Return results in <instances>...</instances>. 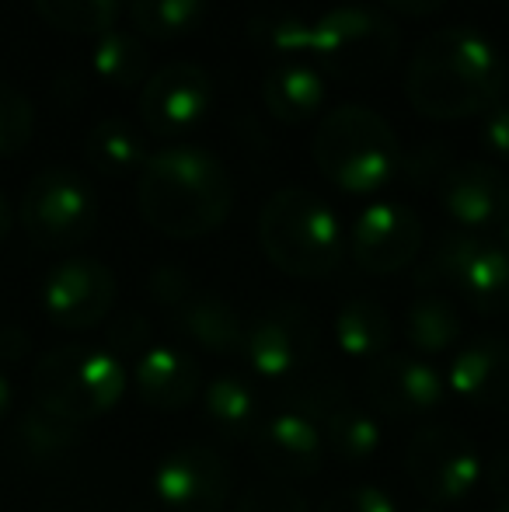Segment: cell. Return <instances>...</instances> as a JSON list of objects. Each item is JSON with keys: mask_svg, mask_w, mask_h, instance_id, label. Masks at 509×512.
Masks as SVG:
<instances>
[{"mask_svg": "<svg viewBox=\"0 0 509 512\" xmlns=\"http://www.w3.org/2000/svg\"><path fill=\"white\" fill-rule=\"evenodd\" d=\"M509 67L496 42L478 28H436L415 46L405 70V95L426 119L454 122L489 112L503 98Z\"/></svg>", "mask_w": 509, "mask_h": 512, "instance_id": "6da1fadb", "label": "cell"}, {"mask_svg": "<svg viewBox=\"0 0 509 512\" xmlns=\"http://www.w3.org/2000/svg\"><path fill=\"white\" fill-rule=\"evenodd\" d=\"M140 216L164 237L213 234L234 209V178L213 150L164 147L147 157L136 178Z\"/></svg>", "mask_w": 509, "mask_h": 512, "instance_id": "7a4b0ae2", "label": "cell"}, {"mask_svg": "<svg viewBox=\"0 0 509 512\" xmlns=\"http://www.w3.org/2000/svg\"><path fill=\"white\" fill-rule=\"evenodd\" d=\"M311 154L321 175L349 196H377L401 171L394 126L367 105L332 108L318 122Z\"/></svg>", "mask_w": 509, "mask_h": 512, "instance_id": "3957f363", "label": "cell"}, {"mask_svg": "<svg viewBox=\"0 0 509 512\" xmlns=\"http://www.w3.org/2000/svg\"><path fill=\"white\" fill-rule=\"evenodd\" d=\"M258 244L279 272L293 279H325L346 255V230L335 209L314 192L290 185L269 196L258 216Z\"/></svg>", "mask_w": 509, "mask_h": 512, "instance_id": "277c9868", "label": "cell"}, {"mask_svg": "<svg viewBox=\"0 0 509 512\" xmlns=\"http://www.w3.org/2000/svg\"><path fill=\"white\" fill-rule=\"evenodd\" d=\"M401 49L398 25L367 4H339L304 18V53L321 77L367 84L394 67Z\"/></svg>", "mask_w": 509, "mask_h": 512, "instance_id": "5b68a950", "label": "cell"}, {"mask_svg": "<svg viewBox=\"0 0 509 512\" xmlns=\"http://www.w3.org/2000/svg\"><path fill=\"white\" fill-rule=\"evenodd\" d=\"M35 405L74 425L95 422L126 394V366L105 345H60L32 373Z\"/></svg>", "mask_w": 509, "mask_h": 512, "instance_id": "8992f818", "label": "cell"}, {"mask_svg": "<svg viewBox=\"0 0 509 512\" xmlns=\"http://www.w3.org/2000/svg\"><path fill=\"white\" fill-rule=\"evenodd\" d=\"M18 220L35 248L42 251L77 248L98 227L95 189L74 168H46L21 192Z\"/></svg>", "mask_w": 509, "mask_h": 512, "instance_id": "52a82bcc", "label": "cell"}, {"mask_svg": "<svg viewBox=\"0 0 509 512\" xmlns=\"http://www.w3.org/2000/svg\"><path fill=\"white\" fill-rule=\"evenodd\" d=\"M457 286L461 297L482 314L509 310V251L468 230H454L436 241L429 262L422 265L419 283Z\"/></svg>", "mask_w": 509, "mask_h": 512, "instance_id": "ba28073f", "label": "cell"}, {"mask_svg": "<svg viewBox=\"0 0 509 512\" xmlns=\"http://www.w3.org/2000/svg\"><path fill=\"white\" fill-rule=\"evenodd\" d=\"M405 471L415 492L426 495L429 506H457L485 478V460L478 446L454 425H422L408 439Z\"/></svg>", "mask_w": 509, "mask_h": 512, "instance_id": "9c48e42d", "label": "cell"}, {"mask_svg": "<svg viewBox=\"0 0 509 512\" xmlns=\"http://www.w3.org/2000/svg\"><path fill=\"white\" fill-rule=\"evenodd\" d=\"M213 105V81L210 70L189 60L164 63L150 70L140 88V122L150 136L178 140V136L196 133L206 122Z\"/></svg>", "mask_w": 509, "mask_h": 512, "instance_id": "30bf717a", "label": "cell"}, {"mask_svg": "<svg viewBox=\"0 0 509 512\" xmlns=\"http://www.w3.org/2000/svg\"><path fill=\"white\" fill-rule=\"evenodd\" d=\"M241 352L262 377H293L318 356V324L300 304H269L245 324Z\"/></svg>", "mask_w": 509, "mask_h": 512, "instance_id": "8fae6325", "label": "cell"}, {"mask_svg": "<svg viewBox=\"0 0 509 512\" xmlns=\"http://www.w3.org/2000/svg\"><path fill=\"white\" fill-rule=\"evenodd\" d=\"M116 276L98 258H67L42 283V310L63 331L98 328L116 307Z\"/></svg>", "mask_w": 509, "mask_h": 512, "instance_id": "7c38bea8", "label": "cell"}, {"mask_svg": "<svg viewBox=\"0 0 509 512\" xmlns=\"http://www.w3.org/2000/svg\"><path fill=\"white\" fill-rule=\"evenodd\" d=\"M422 220L405 203H370L360 209V216L349 227V255L360 269L374 276H394L408 269L422 251Z\"/></svg>", "mask_w": 509, "mask_h": 512, "instance_id": "4fadbf2b", "label": "cell"}, {"mask_svg": "<svg viewBox=\"0 0 509 512\" xmlns=\"http://www.w3.org/2000/svg\"><path fill=\"white\" fill-rule=\"evenodd\" d=\"M227 495L231 467L210 446H178L154 471V499L171 512H220Z\"/></svg>", "mask_w": 509, "mask_h": 512, "instance_id": "5bb4252c", "label": "cell"}, {"mask_svg": "<svg viewBox=\"0 0 509 512\" xmlns=\"http://www.w3.org/2000/svg\"><path fill=\"white\" fill-rule=\"evenodd\" d=\"M440 203L468 234L503 227L509 220V178L485 161H464L443 175Z\"/></svg>", "mask_w": 509, "mask_h": 512, "instance_id": "9a60e30c", "label": "cell"}, {"mask_svg": "<svg viewBox=\"0 0 509 512\" xmlns=\"http://www.w3.org/2000/svg\"><path fill=\"white\" fill-rule=\"evenodd\" d=\"M255 457L276 481H304L321 471L325 439L321 425L300 411H279L255 432Z\"/></svg>", "mask_w": 509, "mask_h": 512, "instance_id": "2e32d148", "label": "cell"}, {"mask_svg": "<svg viewBox=\"0 0 509 512\" xmlns=\"http://www.w3.org/2000/svg\"><path fill=\"white\" fill-rule=\"evenodd\" d=\"M443 377L415 356H381L367 370V398L384 415H419L443 401Z\"/></svg>", "mask_w": 509, "mask_h": 512, "instance_id": "e0dca14e", "label": "cell"}, {"mask_svg": "<svg viewBox=\"0 0 509 512\" xmlns=\"http://www.w3.org/2000/svg\"><path fill=\"white\" fill-rule=\"evenodd\" d=\"M447 384L468 405H509V342L499 335H482L461 345L450 363Z\"/></svg>", "mask_w": 509, "mask_h": 512, "instance_id": "ac0fdd59", "label": "cell"}, {"mask_svg": "<svg viewBox=\"0 0 509 512\" xmlns=\"http://www.w3.org/2000/svg\"><path fill=\"white\" fill-rule=\"evenodd\" d=\"M136 394L143 405L157 411H178L199 398L203 391V373L199 363L189 352L175 349V345H150L140 359H136Z\"/></svg>", "mask_w": 509, "mask_h": 512, "instance_id": "d6986e66", "label": "cell"}, {"mask_svg": "<svg viewBox=\"0 0 509 512\" xmlns=\"http://www.w3.org/2000/svg\"><path fill=\"white\" fill-rule=\"evenodd\" d=\"M178 335L213 356H234L245 345V321L231 300L217 293H192L178 310H171Z\"/></svg>", "mask_w": 509, "mask_h": 512, "instance_id": "ffe728a7", "label": "cell"}, {"mask_svg": "<svg viewBox=\"0 0 509 512\" xmlns=\"http://www.w3.org/2000/svg\"><path fill=\"white\" fill-rule=\"evenodd\" d=\"M325 77L311 63H279L262 77V102L265 112L279 122H307L325 105Z\"/></svg>", "mask_w": 509, "mask_h": 512, "instance_id": "44dd1931", "label": "cell"}, {"mask_svg": "<svg viewBox=\"0 0 509 512\" xmlns=\"http://www.w3.org/2000/svg\"><path fill=\"white\" fill-rule=\"evenodd\" d=\"M84 432L81 425L67 422V418L53 415V411L32 405L21 415V422L14 425V453L32 467H53L60 460H67L70 453L81 446Z\"/></svg>", "mask_w": 509, "mask_h": 512, "instance_id": "7402d4cb", "label": "cell"}, {"mask_svg": "<svg viewBox=\"0 0 509 512\" xmlns=\"http://www.w3.org/2000/svg\"><path fill=\"white\" fill-rule=\"evenodd\" d=\"M203 394V418L213 425V432L224 439H252L262 425V405L255 391L234 373H220L206 384Z\"/></svg>", "mask_w": 509, "mask_h": 512, "instance_id": "603a6c76", "label": "cell"}, {"mask_svg": "<svg viewBox=\"0 0 509 512\" xmlns=\"http://www.w3.org/2000/svg\"><path fill=\"white\" fill-rule=\"evenodd\" d=\"M84 157L91 161V168L109 178L140 175V168L150 157L147 136L126 119H102L84 136Z\"/></svg>", "mask_w": 509, "mask_h": 512, "instance_id": "cb8c5ba5", "label": "cell"}, {"mask_svg": "<svg viewBox=\"0 0 509 512\" xmlns=\"http://www.w3.org/2000/svg\"><path fill=\"white\" fill-rule=\"evenodd\" d=\"M394 338L391 314L384 304L370 297H356L335 317V342L346 356L363 359V363H374V359L387 356V345Z\"/></svg>", "mask_w": 509, "mask_h": 512, "instance_id": "d4e9b609", "label": "cell"}, {"mask_svg": "<svg viewBox=\"0 0 509 512\" xmlns=\"http://www.w3.org/2000/svg\"><path fill=\"white\" fill-rule=\"evenodd\" d=\"M91 70L109 88H143V81L150 77V49L140 35L123 32V28H109L91 46Z\"/></svg>", "mask_w": 509, "mask_h": 512, "instance_id": "484cf974", "label": "cell"}, {"mask_svg": "<svg viewBox=\"0 0 509 512\" xmlns=\"http://www.w3.org/2000/svg\"><path fill=\"white\" fill-rule=\"evenodd\" d=\"M321 439L339 460L363 464L381 450V422L367 408L342 401L321 418Z\"/></svg>", "mask_w": 509, "mask_h": 512, "instance_id": "4316f807", "label": "cell"}, {"mask_svg": "<svg viewBox=\"0 0 509 512\" xmlns=\"http://www.w3.org/2000/svg\"><path fill=\"white\" fill-rule=\"evenodd\" d=\"M461 335H464V321L447 297L426 293V297H419L405 310V338L422 356H436V352L454 349L461 342Z\"/></svg>", "mask_w": 509, "mask_h": 512, "instance_id": "83f0119b", "label": "cell"}, {"mask_svg": "<svg viewBox=\"0 0 509 512\" xmlns=\"http://www.w3.org/2000/svg\"><path fill=\"white\" fill-rule=\"evenodd\" d=\"M210 14V0H129V21L150 39H178L196 32Z\"/></svg>", "mask_w": 509, "mask_h": 512, "instance_id": "f1b7e54d", "label": "cell"}, {"mask_svg": "<svg viewBox=\"0 0 509 512\" xmlns=\"http://www.w3.org/2000/svg\"><path fill=\"white\" fill-rule=\"evenodd\" d=\"M32 4L42 14V21L53 25L56 32L98 39L102 32L116 28L123 0H32Z\"/></svg>", "mask_w": 509, "mask_h": 512, "instance_id": "f546056e", "label": "cell"}, {"mask_svg": "<svg viewBox=\"0 0 509 512\" xmlns=\"http://www.w3.org/2000/svg\"><path fill=\"white\" fill-rule=\"evenodd\" d=\"M35 129V108L18 88L0 81V157H11L28 147Z\"/></svg>", "mask_w": 509, "mask_h": 512, "instance_id": "4dcf8cb0", "label": "cell"}, {"mask_svg": "<svg viewBox=\"0 0 509 512\" xmlns=\"http://www.w3.org/2000/svg\"><path fill=\"white\" fill-rule=\"evenodd\" d=\"M234 512H311V506H307V499L293 485L269 478L248 485Z\"/></svg>", "mask_w": 509, "mask_h": 512, "instance_id": "1f68e13d", "label": "cell"}, {"mask_svg": "<svg viewBox=\"0 0 509 512\" xmlns=\"http://www.w3.org/2000/svg\"><path fill=\"white\" fill-rule=\"evenodd\" d=\"M105 349H109L116 359H126V356L140 359L143 352L150 349V321L143 314H136V310L119 314L116 321H109V331H105Z\"/></svg>", "mask_w": 509, "mask_h": 512, "instance_id": "d6a6232c", "label": "cell"}, {"mask_svg": "<svg viewBox=\"0 0 509 512\" xmlns=\"http://www.w3.org/2000/svg\"><path fill=\"white\" fill-rule=\"evenodd\" d=\"M318 512H398V506H394V499L384 492V488L356 485V488L332 492L325 502H321Z\"/></svg>", "mask_w": 509, "mask_h": 512, "instance_id": "836d02e7", "label": "cell"}, {"mask_svg": "<svg viewBox=\"0 0 509 512\" xmlns=\"http://www.w3.org/2000/svg\"><path fill=\"white\" fill-rule=\"evenodd\" d=\"M192 293H196V286H192V276L182 265H157L150 272V297L157 300V307L168 310V314L182 307Z\"/></svg>", "mask_w": 509, "mask_h": 512, "instance_id": "e575fe53", "label": "cell"}, {"mask_svg": "<svg viewBox=\"0 0 509 512\" xmlns=\"http://www.w3.org/2000/svg\"><path fill=\"white\" fill-rule=\"evenodd\" d=\"M482 143L492 157L509 161V98H499L489 112H482Z\"/></svg>", "mask_w": 509, "mask_h": 512, "instance_id": "d590c367", "label": "cell"}, {"mask_svg": "<svg viewBox=\"0 0 509 512\" xmlns=\"http://www.w3.org/2000/svg\"><path fill=\"white\" fill-rule=\"evenodd\" d=\"M28 356V331L0 324V363H18Z\"/></svg>", "mask_w": 509, "mask_h": 512, "instance_id": "8d00e7d4", "label": "cell"}, {"mask_svg": "<svg viewBox=\"0 0 509 512\" xmlns=\"http://www.w3.org/2000/svg\"><path fill=\"white\" fill-rule=\"evenodd\" d=\"M384 7H391L394 14H405V18H429V14L443 11L447 0H381Z\"/></svg>", "mask_w": 509, "mask_h": 512, "instance_id": "74e56055", "label": "cell"}, {"mask_svg": "<svg viewBox=\"0 0 509 512\" xmlns=\"http://www.w3.org/2000/svg\"><path fill=\"white\" fill-rule=\"evenodd\" d=\"M485 478H489V488L499 502L509 499V453H499L489 467H485Z\"/></svg>", "mask_w": 509, "mask_h": 512, "instance_id": "f35d334b", "label": "cell"}, {"mask_svg": "<svg viewBox=\"0 0 509 512\" xmlns=\"http://www.w3.org/2000/svg\"><path fill=\"white\" fill-rule=\"evenodd\" d=\"M11 401H14L11 380H7V377H4V370H0V422H4L7 411H11Z\"/></svg>", "mask_w": 509, "mask_h": 512, "instance_id": "ab89813d", "label": "cell"}, {"mask_svg": "<svg viewBox=\"0 0 509 512\" xmlns=\"http://www.w3.org/2000/svg\"><path fill=\"white\" fill-rule=\"evenodd\" d=\"M11 227H14V213H11V206H7V199L0 196V241L11 234Z\"/></svg>", "mask_w": 509, "mask_h": 512, "instance_id": "60d3db41", "label": "cell"}, {"mask_svg": "<svg viewBox=\"0 0 509 512\" xmlns=\"http://www.w3.org/2000/svg\"><path fill=\"white\" fill-rule=\"evenodd\" d=\"M503 248L509 251V220L503 223Z\"/></svg>", "mask_w": 509, "mask_h": 512, "instance_id": "b9f144b4", "label": "cell"}, {"mask_svg": "<svg viewBox=\"0 0 509 512\" xmlns=\"http://www.w3.org/2000/svg\"><path fill=\"white\" fill-rule=\"evenodd\" d=\"M492 512H509V499L506 502H496V509H492Z\"/></svg>", "mask_w": 509, "mask_h": 512, "instance_id": "7bdbcfd3", "label": "cell"}, {"mask_svg": "<svg viewBox=\"0 0 509 512\" xmlns=\"http://www.w3.org/2000/svg\"><path fill=\"white\" fill-rule=\"evenodd\" d=\"M419 512H447V509H440V506H429V509H419Z\"/></svg>", "mask_w": 509, "mask_h": 512, "instance_id": "ee69618b", "label": "cell"}]
</instances>
